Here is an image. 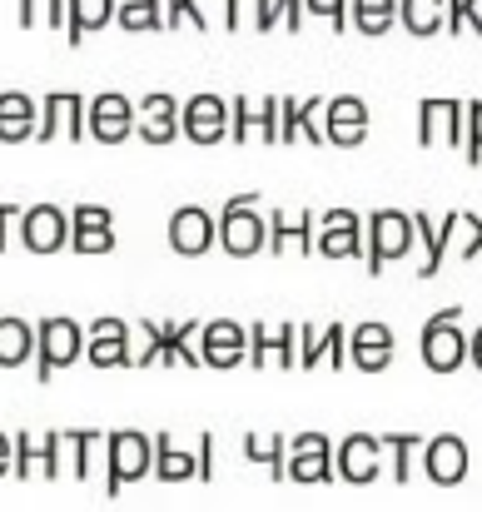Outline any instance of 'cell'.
I'll return each mask as SVG.
<instances>
[{"instance_id":"7a4b0ae2","label":"cell","mask_w":482,"mask_h":512,"mask_svg":"<svg viewBox=\"0 0 482 512\" xmlns=\"http://www.w3.org/2000/svg\"><path fill=\"white\" fill-rule=\"evenodd\" d=\"M219 249L229 259L269 254V219L259 214V194H234L219 209Z\"/></svg>"},{"instance_id":"816d5d0a","label":"cell","mask_w":482,"mask_h":512,"mask_svg":"<svg viewBox=\"0 0 482 512\" xmlns=\"http://www.w3.org/2000/svg\"><path fill=\"white\" fill-rule=\"evenodd\" d=\"M15 473V433H0V478Z\"/></svg>"},{"instance_id":"5b68a950","label":"cell","mask_w":482,"mask_h":512,"mask_svg":"<svg viewBox=\"0 0 482 512\" xmlns=\"http://www.w3.org/2000/svg\"><path fill=\"white\" fill-rule=\"evenodd\" d=\"M35 334H40V353H35V378L40 383H50L55 368H70L75 358H85V329L75 319H65V314L40 319Z\"/></svg>"},{"instance_id":"836d02e7","label":"cell","mask_w":482,"mask_h":512,"mask_svg":"<svg viewBox=\"0 0 482 512\" xmlns=\"http://www.w3.org/2000/svg\"><path fill=\"white\" fill-rule=\"evenodd\" d=\"M244 458L259 463V468H269L274 483L289 478V443L279 433H244Z\"/></svg>"},{"instance_id":"ffe728a7","label":"cell","mask_w":482,"mask_h":512,"mask_svg":"<svg viewBox=\"0 0 482 512\" xmlns=\"http://www.w3.org/2000/svg\"><path fill=\"white\" fill-rule=\"evenodd\" d=\"M135 115H140V140H145V145H169V140L184 135V125H179V120H184V105H179L169 90L140 95Z\"/></svg>"},{"instance_id":"1f68e13d","label":"cell","mask_w":482,"mask_h":512,"mask_svg":"<svg viewBox=\"0 0 482 512\" xmlns=\"http://www.w3.org/2000/svg\"><path fill=\"white\" fill-rule=\"evenodd\" d=\"M35 353H40V334H35V324H25V319L5 314V319H0V368H20V363H30Z\"/></svg>"},{"instance_id":"e575fe53","label":"cell","mask_w":482,"mask_h":512,"mask_svg":"<svg viewBox=\"0 0 482 512\" xmlns=\"http://www.w3.org/2000/svg\"><path fill=\"white\" fill-rule=\"evenodd\" d=\"M398 20H403L408 35L428 40L448 25V0H398Z\"/></svg>"},{"instance_id":"bcb514c9","label":"cell","mask_w":482,"mask_h":512,"mask_svg":"<svg viewBox=\"0 0 482 512\" xmlns=\"http://www.w3.org/2000/svg\"><path fill=\"white\" fill-rule=\"evenodd\" d=\"M224 5V25L229 30H244V25H254V10H259V0H219Z\"/></svg>"},{"instance_id":"f5cc1de1","label":"cell","mask_w":482,"mask_h":512,"mask_svg":"<svg viewBox=\"0 0 482 512\" xmlns=\"http://www.w3.org/2000/svg\"><path fill=\"white\" fill-rule=\"evenodd\" d=\"M468 358H473V368L482 373V329L473 334V339H468Z\"/></svg>"},{"instance_id":"cb8c5ba5","label":"cell","mask_w":482,"mask_h":512,"mask_svg":"<svg viewBox=\"0 0 482 512\" xmlns=\"http://www.w3.org/2000/svg\"><path fill=\"white\" fill-rule=\"evenodd\" d=\"M393 353H398V339H393L388 324L368 319V324L348 329V363H353L358 373H383V368L393 363Z\"/></svg>"},{"instance_id":"d6986e66","label":"cell","mask_w":482,"mask_h":512,"mask_svg":"<svg viewBox=\"0 0 482 512\" xmlns=\"http://www.w3.org/2000/svg\"><path fill=\"white\" fill-rule=\"evenodd\" d=\"M333 453L338 448L323 433H299L289 443V483H328V478H338Z\"/></svg>"},{"instance_id":"ee69618b","label":"cell","mask_w":482,"mask_h":512,"mask_svg":"<svg viewBox=\"0 0 482 512\" xmlns=\"http://www.w3.org/2000/svg\"><path fill=\"white\" fill-rule=\"evenodd\" d=\"M304 5H309L314 15H323V20H328V25H333L338 35H343V30L353 25V15H348V10H353V0H304Z\"/></svg>"},{"instance_id":"681fc988","label":"cell","mask_w":482,"mask_h":512,"mask_svg":"<svg viewBox=\"0 0 482 512\" xmlns=\"http://www.w3.org/2000/svg\"><path fill=\"white\" fill-rule=\"evenodd\" d=\"M304 15H309V5H304V0H279V20H284L289 30H299V25H304Z\"/></svg>"},{"instance_id":"f546056e","label":"cell","mask_w":482,"mask_h":512,"mask_svg":"<svg viewBox=\"0 0 482 512\" xmlns=\"http://www.w3.org/2000/svg\"><path fill=\"white\" fill-rule=\"evenodd\" d=\"M155 329H160V363L164 368H199V363H204L199 348H194V339H199L204 324H155Z\"/></svg>"},{"instance_id":"c3c4849f","label":"cell","mask_w":482,"mask_h":512,"mask_svg":"<svg viewBox=\"0 0 482 512\" xmlns=\"http://www.w3.org/2000/svg\"><path fill=\"white\" fill-rule=\"evenodd\" d=\"M20 219H25V214H20L15 204H0V254L10 249V234H20Z\"/></svg>"},{"instance_id":"484cf974","label":"cell","mask_w":482,"mask_h":512,"mask_svg":"<svg viewBox=\"0 0 482 512\" xmlns=\"http://www.w3.org/2000/svg\"><path fill=\"white\" fill-rule=\"evenodd\" d=\"M423 473H428L438 488H458V483L468 478V443H463L458 433L428 438V448H423Z\"/></svg>"},{"instance_id":"4fadbf2b","label":"cell","mask_w":482,"mask_h":512,"mask_svg":"<svg viewBox=\"0 0 482 512\" xmlns=\"http://www.w3.org/2000/svg\"><path fill=\"white\" fill-rule=\"evenodd\" d=\"M269 254H319V214L314 209H274L269 214Z\"/></svg>"},{"instance_id":"d4e9b609","label":"cell","mask_w":482,"mask_h":512,"mask_svg":"<svg viewBox=\"0 0 482 512\" xmlns=\"http://www.w3.org/2000/svg\"><path fill=\"white\" fill-rule=\"evenodd\" d=\"M70 224H75V239H70L75 254H110L115 249V209H105V204H75L70 209Z\"/></svg>"},{"instance_id":"f6af8a7d","label":"cell","mask_w":482,"mask_h":512,"mask_svg":"<svg viewBox=\"0 0 482 512\" xmlns=\"http://www.w3.org/2000/svg\"><path fill=\"white\" fill-rule=\"evenodd\" d=\"M468 165H482V100L468 105V150H463Z\"/></svg>"},{"instance_id":"6da1fadb","label":"cell","mask_w":482,"mask_h":512,"mask_svg":"<svg viewBox=\"0 0 482 512\" xmlns=\"http://www.w3.org/2000/svg\"><path fill=\"white\" fill-rule=\"evenodd\" d=\"M413 244H418V229H413L408 209H373L368 224H363V269L378 279L388 264L408 259Z\"/></svg>"},{"instance_id":"d590c367","label":"cell","mask_w":482,"mask_h":512,"mask_svg":"<svg viewBox=\"0 0 482 512\" xmlns=\"http://www.w3.org/2000/svg\"><path fill=\"white\" fill-rule=\"evenodd\" d=\"M353 30L363 35H388L398 25V0H353Z\"/></svg>"},{"instance_id":"d6a6232c","label":"cell","mask_w":482,"mask_h":512,"mask_svg":"<svg viewBox=\"0 0 482 512\" xmlns=\"http://www.w3.org/2000/svg\"><path fill=\"white\" fill-rule=\"evenodd\" d=\"M120 15V0H70V25H65V45L75 50L90 30H105Z\"/></svg>"},{"instance_id":"83f0119b","label":"cell","mask_w":482,"mask_h":512,"mask_svg":"<svg viewBox=\"0 0 482 512\" xmlns=\"http://www.w3.org/2000/svg\"><path fill=\"white\" fill-rule=\"evenodd\" d=\"M40 135V105L25 90H5L0 95V145H20Z\"/></svg>"},{"instance_id":"ac0fdd59","label":"cell","mask_w":482,"mask_h":512,"mask_svg":"<svg viewBox=\"0 0 482 512\" xmlns=\"http://www.w3.org/2000/svg\"><path fill=\"white\" fill-rule=\"evenodd\" d=\"M100 468H110V433L65 428V473L80 478V483H95Z\"/></svg>"},{"instance_id":"8992f818","label":"cell","mask_w":482,"mask_h":512,"mask_svg":"<svg viewBox=\"0 0 482 512\" xmlns=\"http://www.w3.org/2000/svg\"><path fill=\"white\" fill-rule=\"evenodd\" d=\"M65 473V433H15V478H45L60 483Z\"/></svg>"},{"instance_id":"3957f363","label":"cell","mask_w":482,"mask_h":512,"mask_svg":"<svg viewBox=\"0 0 482 512\" xmlns=\"http://www.w3.org/2000/svg\"><path fill=\"white\" fill-rule=\"evenodd\" d=\"M155 473V438L135 433V428H115L110 433V468H105V498H120L130 483Z\"/></svg>"},{"instance_id":"ab89813d","label":"cell","mask_w":482,"mask_h":512,"mask_svg":"<svg viewBox=\"0 0 482 512\" xmlns=\"http://www.w3.org/2000/svg\"><path fill=\"white\" fill-rule=\"evenodd\" d=\"M259 135V110L244 100V95H234L229 100V145H244V140H254Z\"/></svg>"},{"instance_id":"277c9868","label":"cell","mask_w":482,"mask_h":512,"mask_svg":"<svg viewBox=\"0 0 482 512\" xmlns=\"http://www.w3.org/2000/svg\"><path fill=\"white\" fill-rule=\"evenodd\" d=\"M458 324H463V309H458V304L443 309V314H433V319L423 324L418 353H423V363H428L433 373H458V368L468 363V334H463Z\"/></svg>"},{"instance_id":"5bb4252c","label":"cell","mask_w":482,"mask_h":512,"mask_svg":"<svg viewBox=\"0 0 482 512\" xmlns=\"http://www.w3.org/2000/svg\"><path fill=\"white\" fill-rule=\"evenodd\" d=\"M383 438H373V433H348L343 443H338V453H333V463H338V478L343 483H353V488H368V483H378V473H383Z\"/></svg>"},{"instance_id":"7dc6e473","label":"cell","mask_w":482,"mask_h":512,"mask_svg":"<svg viewBox=\"0 0 482 512\" xmlns=\"http://www.w3.org/2000/svg\"><path fill=\"white\" fill-rule=\"evenodd\" d=\"M194 453H199V483H214V433H199Z\"/></svg>"},{"instance_id":"b9f144b4","label":"cell","mask_w":482,"mask_h":512,"mask_svg":"<svg viewBox=\"0 0 482 512\" xmlns=\"http://www.w3.org/2000/svg\"><path fill=\"white\" fill-rule=\"evenodd\" d=\"M150 363H160V329L155 324H140L130 334V368H150Z\"/></svg>"},{"instance_id":"52a82bcc","label":"cell","mask_w":482,"mask_h":512,"mask_svg":"<svg viewBox=\"0 0 482 512\" xmlns=\"http://www.w3.org/2000/svg\"><path fill=\"white\" fill-rule=\"evenodd\" d=\"M85 115H90V100L85 95H75V90H50L45 100H40V135L35 140H90V130H85Z\"/></svg>"},{"instance_id":"9a60e30c","label":"cell","mask_w":482,"mask_h":512,"mask_svg":"<svg viewBox=\"0 0 482 512\" xmlns=\"http://www.w3.org/2000/svg\"><path fill=\"white\" fill-rule=\"evenodd\" d=\"M214 239H219V219H214L209 209L184 204V209H174V214H169V249H174V254L199 259V254H209V249H214Z\"/></svg>"},{"instance_id":"f1b7e54d","label":"cell","mask_w":482,"mask_h":512,"mask_svg":"<svg viewBox=\"0 0 482 512\" xmlns=\"http://www.w3.org/2000/svg\"><path fill=\"white\" fill-rule=\"evenodd\" d=\"M323 110H328V100H284V145H294V140H309V145H328L323 140Z\"/></svg>"},{"instance_id":"e0dca14e","label":"cell","mask_w":482,"mask_h":512,"mask_svg":"<svg viewBox=\"0 0 482 512\" xmlns=\"http://www.w3.org/2000/svg\"><path fill=\"white\" fill-rule=\"evenodd\" d=\"M323 140L338 150H358L368 140V105L358 95H333L323 110Z\"/></svg>"},{"instance_id":"7bdbcfd3","label":"cell","mask_w":482,"mask_h":512,"mask_svg":"<svg viewBox=\"0 0 482 512\" xmlns=\"http://www.w3.org/2000/svg\"><path fill=\"white\" fill-rule=\"evenodd\" d=\"M448 30L453 35H463V30L482 35V0H448Z\"/></svg>"},{"instance_id":"f35d334b","label":"cell","mask_w":482,"mask_h":512,"mask_svg":"<svg viewBox=\"0 0 482 512\" xmlns=\"http://www.w3.org/2000/svg\"><path fill=\"white\" fill-rule=\"evenodd\" d=\"M383 448L393 453V483H408L413 478V458L418 448H428L418 433H383Z\"/></svg>"},{"instance_id":"8fae6325","label":"cell","mask_w":482,"mask_h":512,"mask_svg":"<svg viewBox=\"0 0 482 512\" xmlns=\"http://www.w3.org/2000/svg\"><path fill=\"white\" fill-rule=\"evenodd\" d=\"M179 125H184L189 145H219V140H229V100L214 95V90H199V95L184 100V120Z\"/></svg>"},{"instance_id":"8d00e7d4","label":"cell","mask_w":482,"mask_h":512,"mask_svg":"<svg viewBox=\"0 0 482 512\" xmlns=\"http://www.w3.org/2000/svg\"><path fill=\"white\" fill-rule=\"evenodd\" d=\"M115 25H125L130 35H140V30H164V0H120Z\"/></svg>"},{"instance_id":"ba28073f","label":"cell","mask_w":482,"mask_h":512,"mask_svg":"<svg viewBox=\"0 0 482 512\" xmlns=\"http://www.w3.org/2000/svg\"><path fill=\"white\" fill-rule=\"evenodd\" d=\"M135 100L130 95H120V90H100L95 100H90V115H85V130H90V140H100V145H125L130 135H135Z\"/></svg>"},{"instance_id":"9c48e42d","label":"cell","mask_w":482,"mask_h":512,"mask_svg":"<svg viewBox=\"0 0 482 512\" xmlns=\"http://www.w3.org/2000/svg\"><path fill=\"white\" fill-rule=\"evenodd\" d=\"M418 145L468 150V105L463 100H423L418 105Z\"/></svg>"},{"instance_id":"74e56055","label":"cell","mask_w":482,"mask_h":512,"mask_svg":"<svg viewBox=\"0 0 482 512\" xmlns=\"http://www.w3.org/2000/svg\"><path fill=\"white\" fill-rule=\"evenodd\" d=\"M35 25H70V0H20V30H35Z\"/></svg>"},{"instance_id":"60d3db41","label":"cell","mask_w":482,"mask_h":512,"mask_svg":"<svg viewBox=\"0 0 482 512\" xmlns=\"http://www.w3.org/2000/svg\"><path fill=\"white\" fill-rule=\"evenodd\" d=\"M199 5H204V0H164V30H179V25L209 30V15H204Z\"/></svg>"},{"instance_id":"44dd1931","label":"cell","mask_w":482,"mask_h":512,"mask_svg":"<svg viewBox=\"0 0 482 512\" xmlns=\"http://www.w3.org/2000/svg\"><path fill=\"white\" fill-rule=\"evenodd\" d=\"M363 224L353 209H323L319 214V254L323 259H363Z\"/></svg>"},{"instance_id":"f907efd6","label":"cell","mask_w":482,"mask_h":512,"mask_svg":"<svg viewBox=\"0 0 482 512\" xmlns=\"http://www.w3.org/2000/svg\"><path fill=\"white\" fill-rule=\"evenodd\" d=\"M279 25V0H259L254 10V30H274Z\"/></svg>"},{"instance_id":"4dcf8cb0","label":"cell","mask_w":482,"mask_h":512,"mask_svg":"<svg viewBox=\"0 0 482 512\" xmlns=\"http://www.w3.org/2000/svg\"><path fill=\"white\" fill-rule=\"evenodd\" d=\"M155 478L160 483H189V478H199V453L194 448H179L169 433H155Z\"/></svg>"},{"instance_id":"603a6c76","label":"cell","mask_w":482,"mask_h":512,"mask_svg":"<svg viewBox=\"0 0 482 512\" xmlns=\"http://www.w3.org/2000/svg\"><path fill=\"white\" fill-rule=\"evenodd\" d=\"M413 229H418V249H423V264H418V279H438L448 249H453V234H458V209L443 214V224L423 209H413Z\"/></svg>"},{"instance_id":"30bf717a","label":"cell","mask_w":482,"mask_h":512,"mask_svg":"<svg viewBox=\"0 0 482 512\" xmlns=\"http://www.w3.org/2000/svg\"><path fill=\"white\" fill-rule=\"evenodd\" d=\"M70 239H75L70 209H60V204H35V209H25V219H20V244H25L30 254H60V249H70Z\"/></svg>"},{"instance_id":"7c38bea8","label":"cell","mask_w":482,"mask_h":512,"mask_svg":"<svg viewBox=\"0 0 482 512\" xmlns=\"http://www.w3.org/2000/svg\"><path fill=\"white\" fill-rule=\"evenodd\" d=\"M304 324H249V363L254 368H299Z\"/></svg>"},{"instance_id":"2e32d148","label":"cell","mask_w":482,"mask_h":512,"mask_svg":"<svg viewBox=\"0 0 482 512\" xmlns=\"http://www.w3.org/2000/svg\"><path fill=\"white\" fill-rule=\"evenodd\" d=\"M199 358H204V368H239L244 358H249V329L244 324H234V319H214V324H204L199 329Z\"/></svg>"},{"instance_id":"4316f807","label":"cell","mask_w":482,"mask_h":512,"mask_svg":"<svg viewBox=\"0 0 482 512\" xmlns=\"http://www.w3.org/2000/svg\"><path fill=\"white\" fill-rule=\"evenodd\" d=\"M348 368V329L343 324H328L314 329L304 324V339H299V368Z\"/></svg>"},{"instance_id":"7402d4cb","label":"cell","mask_w":482,"mask_h":512,"mask_svg":"<svg viewBox=\"0 0 482 512\" xmlns=\"http://www.w3.org/2000/svg\"><path fill=\"white\" fill-rule=\"evenodd\" d=\"M130 324L125 319H95L90 329H85V358H90V368H130Z\"/></svg>"}]
</instances>
